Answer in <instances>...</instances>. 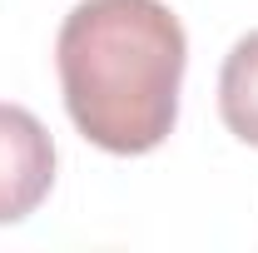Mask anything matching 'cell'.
I'll list each match as a JSON object with an SVG mask.
<instances>
[{
	"mask_svg": "<svg viewBox=\"0 0 258 253\" xmlns=\"http://www.w3.org/2000/svg\"><path fill=\"white\" fill-rule=\"evenodd\" d=\"M55 189V139L20 104H0V223H20Z\"/></svg>",
	"mask_w": 258,
	"mask_h": 253,
	"instance_id": "7a4b0ae2",
	"label": "cell"
},
{
	"mask_svg": "<svg viewBox=\"0 0 258 253\" xmlns=\"http://www.w3.org/2000/svg\"><path fill=\"white\" fill-rule=\"evenodd\" d=\"M219 114L228 134L258 149V30L243 35L219 70Z\"/></svg>",
	"mask_w": 258,
	"mask_h": 253,
	"instance_id": "3957f363",
	"label": "cell"
},
{
	"mask_svg": "<svg viewBox=\"0 0 258 253\" xmlns=\"http://www.w3.org/2000/svg\"><path fill=\"white\" fill-rule=\"evenodd\" d=\"M189 40L164 0H80L55 70L75 129L104 154H149L174 134Z\"/></svg>",
	"mask_w": 258,
	"mask_h": 253,
	"instance_id": "6da1fadb",
	"label": "cell"
}]
</instances>
